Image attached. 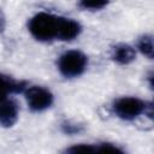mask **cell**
<instances>
[{
  "label": "cell",
  "instance_id": "obj_7",
  "mask_svg": "<svg viewBox=\"0 0 154 154\" xmlns=\"http://www.w3.org/2000/svg\"><path fill=\"white\" fill-rule=\"evenodd\" d=\"M26 89L25 82H18L13 78L0 73V101L13 93H23Z\"/></svg>",
  "mask_w": 154,
  "mask_h": 154
},
{
  "label": "cell",
  "instance_id": "obj_3",
  "mask_svg": "<svg viewBox=\"0 0 154 154\" xmlns=\"http://www.w3.org/2000/svg\"><path fill=\"white\" fill-rule=\"evenodd\" d=\"M147 103L137 97L124 96L116 100L112 105V109L117 117L124 120H134L141 114L146 113Z\"/></svg>",
  "mask_w": 154,
  "mask_h": 154
},
{
  "label": "cell",
  "instance_id": "obj_2",
  "mask_svg": "<svg viewBox=\"0 0 154 154\" xmlns=\"http://www.w3.org/2000/svg\"><path fill=\"white\" fill-rule=\"evenodd\" d=\"M88 65V58L79 51H67L60 55L58 69L60 73L67 78L81 76Z\"/></svg>",
  "mask_w": 154,
  "mask_h": 154
},
{
  "label": "cell",
  "instance_id": "obj_13",
  "mask_svg": "<svg viewBox=\"0 0 154 154\" xmlns=\"http://www.w3.org/2000/svg\"><path fill=\"white\" fill-rule=\"evenodd\" d=\"M96 152H106V153H123V150L111 143H101L96 146Z\"/></svg>",
  "mask_w": 154,
  "mask_h": 154
},
{
  "label": "cell",
  "instance_id": "obj_8",
  "mask_svg": "<svg viewBox=\"0 0 154 154\" xmlns=\"http://www.w3.org/2000/svg\"><path fill=\"white\" fill-rule=\"evenodd\" d=\"M136 52L135 49L125 43H120L113 47L112 49V59L119 65H128L135 60Z\"/></svg>",
  "mask_w": 154,
  "mask_h": 154
},
{
  "label": "cell",
  "instance_id": "obj_9",
  "mask_svg": "<svg viewBox=\"0 0 154 154\" xmlns=\"http://www.w3.org/2000/svg\"><path fill=\"white\" fill-rule=\"evenodd\" d=\"M137 48L143 55L152 59L153 58V40H152V36L150 35L142 36L137 42Z\"/></svg>",
  "mask_w": 154,
  "mask_h": 154
},
{
  "label": "cell",
  "instance_id": "obj_6",
  "mask_svg": "<svg viewBox=\"0 0 154 154\" xmlns=\"http://www.w3.org/2000/svg\"><path fill=\"white\" fill-rule=\"evenodd\" d=\"M82 28L79 23H77L73 19L58 17V28H57V38L61 41H71L76 38Z\"/></svg>",
  "mask_w": 154,
  "mask_h": 154
},
{
  "label": "cell",
  "instance_id": "obj_11",
  "mask_svg": "<svg viewBox=\"0 0 154 154\" xmlns=\"http://www.w3.org/2000/svg\"><path fill=\"white\" fill-rule=\"evenodd\" d=\"M67 153H93L96 152V146L91 144H77L66 149Z\"/></svg>",
  "mask_w": 154,
  "mask_h": 154
},
{
  "label": "cell",
  "instance_id": "obj_1",
  "mask_svg": "<svg viewBox=\"0 0 154 154\" xmlns=\"http://www.w3.org/2000/svg\"><path fill=\"white\" fill-rule=\"evenodd\" d=\"M30 34L38 41H51L57 38L58 17L51 13L40 12L35 14L28 24Z\"/></svg>",
  "mask_w": 154,
  "mask_h": 154
},
{
  "label": "cell",
  "instance_id": "obj_5",
  "mask_svg": "<svg viewBox=\"0 0 154 154\" xmlns=\"http://www.w3.org/2000/svg\"><path fill=\"white\" fill-rule=\"evenodd\" d=\"M19 107L18 103L11 99L6 97L0 101V124L5 128H10L14 125L18 119Z\"/></svg>",
  "mask_w": 154,
  "mask_h": 154
},
{
  "label": "cell",
  "instance_id": "obj_10",
  "mask_svg": "<svg viewBox=\"0 0 154 154\" xmlns=\"http://www.w3.org/2000/svg\"><path fill=\"white\" fill-rule=\"evenodd\" d=\"M109 0H79V6L84 10L97 11L108 5Z\"/></svg>",
  "mask_w": 154,
  "mask_h": 154
},
{
  "label": "cell",
  "instance_id": "obj_12",
  "mask_svg": "<svg viewBox=\"0 0 154 154\" xmlns=\"http://www.w3.org/2000/svg\"><path fill=\"white\" fill-rule=\"evenodd\" d=\"M61 129L65 134L67 135H72V134H77L82 130V125H78V124H72L70 122H65L61 124Z\"/></svg>",
  "mask_w": 154,
  "mask_h": 154
},
{
  "label": "cell",
  "instance_id": "obj_4",
  "mask_svg": "<svg viewBox=\"0 0 154 154\" xmlns=\"http://www.w3.org/2000/svg\"><path fill=\"white\" fill-rule=\"evenodd\" d=\"M24 95L28 102V106L34 112H41L49 108L53 103V94L42 87H28L24 90Z\"/></svg>",
  "mask_w": 154,
  "mask_h": 154
}]
</instances>
